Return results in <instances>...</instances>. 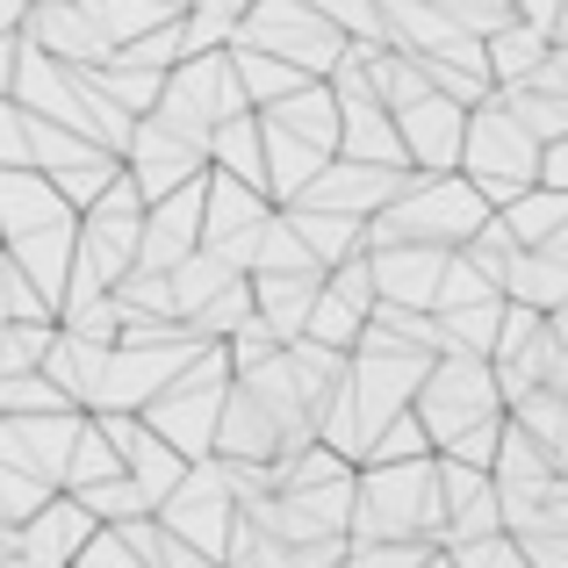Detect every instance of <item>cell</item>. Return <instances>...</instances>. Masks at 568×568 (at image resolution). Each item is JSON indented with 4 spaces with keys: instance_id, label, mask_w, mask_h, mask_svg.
<instances>
[{
    "instance_id": "1",
    "label": "cell",
    "mask_w": 568,
    "mask_h": 568,
    "mask_svg": "<svg viewBox=\"0 0 568 568\" xmlns=\"http://www.w3.org/2000/svg\"><path fill=\"white\" fill-rule=\"evenodd\" d=\"M346 540H417L439 547V460H388L353 468V518Z\"/></svg>"
},
{
    "instance_id": "2",
    "label": "cell",
    "mask_w": 568,
    "mask_h": 568,
    "mask_svg": "<svg viewBox=\"0 0 568 568\" xmlns=\"http://www.w3.org/2000/svg\"><path fill=\"white\" fill-rule=\"evenodd\" d=\"M489 202L475 194L460 173H410L403 194L367 216V252L375 245H439V252H460L475 231H483Z\"/></svg>"
},
{
    "instance_id": "3",
    "label": "cell",
    "mask_w": 568,
    "mask_h": 568,
    "mask_svg": "<svg viewBox=\"0 0 568 568\" xmlns=\"http://www.w3.org/2000/svg\"><path fill=\"white\" fill-rule=\"evenodd\" d=\"M223 388H231V361H223V346H202L194 361L159 388L152 403H144V432H159V439L173 446V454L187 460H216V410H223Z\"/></svg>"
},
{
    "instance_id": "4",
    "label": "cell",
    "mask_w": 568,
    "mask_h": 568,
    "mask_svg": "<svg viewBox=\"0 0 568 568\" xmlns=\"http://www.w3.org/2000/svg\"><path fill=\"white\" fill-rule=\"evenodd\" d=\"M460 181L483 194L489 209H504L511 194H526L540 181V144L497 109V94H483L468 109V130H460Z\"/></svg>"
},
{
    "instance_id": "5",
    "label": "cell",
    "mask_w": 568,
    "mask_h": 568,
    "mask_svg": "<svg viewBox=\"0 0 568 568\" xmlns=\"http://www.w3.org/2000/svg\"><path fill=\"white\" fill-rule=\"evenodd\" d=\"M410 417L425 425L432 454H439L446 439H460V432H475L483 417H504L489 361H460V353H439V361L425 367V382H417V396H410Z\"/></svg>"
},
{
    "instance_id": "6",
    "label": "cell",
    "mask_w": 568,
    "mask_h": 568,
    "mask_svg": "<svg viewBox=\"0 0 568 568\" xmlns=\"http://www.w3.org/2000/svg\"><path fill=\"white\" fill-rule=\"evenodd\" d=\"M231 43L266 51V58H288V65L310 72V80H324V72L346 58V37H338L310 0H252V8L237 14V37Z\"/></svg>"
},
{
    "instance_id": "7",
    "label": "cell",
    "mask_w": 568,
    "mask_h": 568,
    "mask_svg": "<svg viewBox=\"0 0 568 568\" xmlns=\"http://www.w3.org/2000/svg\"><path fill=\"white\" fill-rule=\"evenodd\" d=\"M152 115L166 130H181L209 152V130L245 115V94H237V72H231V51H202V58H181V65L159 80V101Z\"/></svg>"
},
{
    "instance_id": "8",
    "label": "cell",
    "mask_w": 568,
    "mask_h": 568,
    "mask_svg": "<svg viewBox=\"0 0 568 568\" xmlns=\"http://www.w3.org/2000/svg\"><path fill=\"white\" fill-rule=\"evenodd\" d=\"M152 518H159V532H173L181 547H194V555H209V561H223V540H231L237 504H231V489H223L216 460H194V468L173 483V497L159 504Z\"/></svg>"
},
{
    "instance_id": "9",
    "label": "cell",
    "mask_w": 568,
    "mask_h": 568,
    "mask_svg": "<svg viewBox=\"0 0 568 568\" xmlns=\"http://www.w3.org/2000/svg\"><path fill=\"white\" fill-rule=\"evenodd\" d=\"M274 216L260 187L231 181V173H202V252H216L223 266L252 274V252H260V231Z\"/></svg>"
},
{
    "instance_id": "10",
    "label": "cell",
    "mask_w": 568,
    "mask_h": 568,
    "mask_svg": "<svg viewBox=\"0 0 568 568\" xmlns=\"http://www.w3.org/2000/svg\"><path fill=\"white\" fill-rule=\"evenodd\" d=\"M194 338H181V346H109L101 353V375H94V403H87V417H101V410H130L138 417L144 403L159 396L181 367L194 361Z\"/></svg>"
},
{
    "instance_id": "11",
    "label": "cell",
    "mask_w": 568,
    "mask_h": 568,
    "mask_svg": "<svg viewBox=\"0 0 568 568\" xmlns=\"http://www.w3.org/2000/svg\"><path fill=\"white\" fill-rule=\"evenodd\" d=\"M209 173V152L194 138H181V130H166L159 115H138L130 123V144H123V181L144 194V202H159V194L187 187Z\"/></svg>"
},
{
    "instance_id": "12",
    "label": "cell",
    "mask_w": 568,
    "mask_h": 568,
    "mask_svg": "<svg viewBox=\"0 0 568 568\" xmlns=\"http://www.w3.org/2000/svg\"><path fill=\"white\" fill-rule=\"evenodd\" d=\"M87 410H51V417H0V468L29 475L37 489L65 483V454L80 439Z\"/></svg>"
},
{
    "instance_id": "13",
    "label": "cell",
    "mask_w": 568,
    "mask_h": 568,
    "mask_svg": "<svg viewBox=\"0 0 568 568\" xmlns=\"http://www.w3.org/2000/svg\"><path fill=\"white\" fill-rule=\"evenodd\" d=\"M403 144V166L410 173H460V130H468V109L446 94H417L410 109L388 115Z\"/></svg>"
},
{
    "instance_id": "14",
    "label": "cell",
    "mask_w": 568,
    "mask_h": 568,
    "mask_svg": "<svg viewBox=\"0 0 568 568\" xmlns=\"http://www.w3.org/2000/svg\"><path fill=\"white\" fill-rule=\"evenodd\" d=\"M403 181H410V173L353 166V159H324V173H317V181H310L303 194H295L288 209H324V216H353V223H367V216H382V209L403 194Z\"/></svg>"
},
{
    "instance_id": "15",
    "label": "cell",
    "mask_w": 568,
    "mask_h": 568,
    "mask_svg": "<svg viewBox=\"0 0 568 568\" xmlns=\"http://www.w3.org/2000/svg\"><path fill=\"white\" fill-rule=\"evenodd\" d=\"M187 252H202V181L144 202L138 223V274H173Z\"/></svg>"
},
{
    "instance_id": "16",
    "label": "cell",
    "mask_w": 568,
    "mask_h": 568,
    "mask_svg": "<svg viewBox=\"0 0 568 568\" xmlns=\"http://www.w3.org/2000/svg\"><path fill=\"white\" fill-rule=\"evenodd\" d=\"M87 532H94V518L58 489V497H43L37 511L14 526V547H8L0 568H72V555L87 547Z\"/></svg>"
},
{
    "instance_id": "17",
    "label": "cell",
    "mask_w": 568,
    "mask_h": 568,
    "mask_svg": "<svg viewBox=\"0 0 568 568\" xmlns=\"http://www.w3.org/2000/svg\"><path fill=\"white\" fill-rule=\"evenodd\" d=\"M439 460V454H432ZM504 518H497V483L483 468H460V460H439V555L446 547H468V540H497Z\"/></svg>"
},
{
    "instance_id": "18",
    "label": "cell",
    "mask_w": 568,
    "mask_h": 568,
    "mask_svg": "<svg viewBox=\"0 0 568 568\" xmlns=\"http://www.w3.org/2000/svg\"><path fill=\"white\" fill-rule=\"evenodd\" d=\"M94 425L109 432V446H115V460H123V475L144 489V504L159 511V504L173 497V483L187 475V460L173 454V446L159 439V432H144V417H130V410H101Z\"/></svg>"
},
{
    "instance_id": "19",
    "label": "cell",
    "mask_w": 568,
    "mask_h": 568,
    "mask_svg": "<svg viewBox=\"0 0 568 568\" xmlns=\"http://www.w3.org/2000/svg\"><path fill=\"white\" fill-rule=\"evenodd\" d=\"M14 37H22L29 51L58 58V65H109V37L80 14V0H29Z\"/></svg>"
},
{
    "instance_id": "20",
    "label": "cell",
    "mask_w": 568,
    "mask_h": 568,
    "mask_svg": "<svg viewBox=\"0 0 568 568\" xmlns=\"http://www.w3.org/2000/svg\"><path fill=\"white\" fill-rule=\"evenodd\" d=\"M367 274H375V303L388 310H425L439 303V274H446V252L439 245H375L367 252Z\"/></svg>"
},
{
    "instance_id": "21",
    "label": "cell",
    "mask_w": 568,
    "mask_h": 568,
    "mask_svg": "<svg viewBox=\"0 0 568 568\" xmlns=\"http://www.w3.org/2000/svg\"><path fill=\"white\" fill-rule=\"evenodd\" d=\"M0 260H8L14 274L43 295V310L58 317L65 281H72V216L65 223H43V231H29V237H8V245H0Z\"/></svg>"
},
{
    "instance_id": "22",
    "label": "cell",
    "mask_w": 568,
    "mask_h": 568,
    "mask_svg": "<svg viewBox=\"0 0 568 568\" xmlns=\"http://www.w3.org/2000/svg\"><path fill=\"white\" fill-rule=\"evenodd\" d=\"M266 130H288V138H303L310 152H324V159H338V101H332V87L324 80H310V87H295L288 101H274V109H252Z\"/></svg>"
},
{
    "instance_id": "23",
    "label": "cell",
    "mask_w": 568,
    "mask_h": 568,
    "mask_svg": "<svg viewBox=\"0 0 568 568\" xmlns=\"http://www.w3.org/2000/svg\"><path fill=\"white\" fill-rule=\"evenodd\" d=\"M65 216L72 209L58 202V187L43 181L37 166H0V245L43 231V223H65Z\"/></svg>"
},
{
    "instance_id": "24",
    "label": "cell",
    "mask_w": 568,
    "mask_h": 568,
    "mask_svg": "<svg viewBox=\"0 0 568 568\" xmlns=\"http://www.w3.org/2000/svg\"><path fill=\"white\" fill-rule=\"evenodd\" d=\"M216 460H281V425L237 382L223 388V410H216Z\"/></svg>"
},
{
    "instance_id": "25",
    "label": "cell",
    "mask_w": 568,
    "mask_h": 568,
    "mask_svg": "<svg viewBox=\"0 0 568 568\" xmlns=\"http://www.w3.org/2000/svg\"><path fill=\"white\" fill-rule=\"evenodd\" d=\"M245 281H252V317H260L281 346L303 338V317H310V303H317L324 274H245Z\"/></svg>"
},
{
    "instance_id": "26",
    "label": "cell",
    "mask_w": 568,
    "mask_h": 568,
    "mask_svg": "<svg viewBox=\"0 0 568 568\" xmlns=\"http://www.w3.org/2000/svg\"><path fill=\"white\" fill-rule=\"evenodd\" d=\"M540 58H547V29L518 22V14H511L504 29H489V37H483V72H489V87H526Z\"/></svg>"
},
{
    "instance_id": "27",
    "label": "cell",
    "mask_w": 568,
    "mask_h": 568,
    "mask_svg": "<svg viewBox=\"0 0 568 568\" xmlns=\"http://www.w3.org/2000/svg\"><path fill=\"white\" fill-rule=\"evenodd\" d=\"M209 173H231V181L266 194V159H260V115H231V123L209 130Z\"/></svg>"
},
{
    "instance_id": "28",
    "label": "cell",
    "mask_w": 568,
    "mask_h": 568,
    "mask_svg": "<svg viewBox=\"0 0 568 568\" xmlns=\"http://www.w3.org/2000/svg\"><path fill=\"white\" fill-rule=\"evenodd\" d=\"M281 216L303 237V252L317 260V274L338 266V260H353V252H367V223H353V216H324V209H281Z\"/></svg>"
},
{
    "instance_id": "29",
    "label": "cell",
    "mask_w": 568,
    "mask_h": 568,
    "mask_svg": "<svg viewBox=\"0 0 568 568\" xmlns=\"http://www.w3.org/2000/svg\"><path fill=\"white\" fill-rule=\"evenodd\" d=\"M223 51H231V72H237V94H245V109H274V101H288L295 87H310V72H295L288 58L245 51V43H223Z\"/></svg>"
},
{
    "instance_id": "30",
    "label": "cell",
    "mask_w": 568,
    "mask_h": 568,
    "mask_svg": "<svg viewBox=\"0 0 568 568\" xmlns=\"http://www.w3.org/2000/svg\"><path fill=\"white\" fill-rule=\"evenodd\" d=\"M497 223L511 231V245H518V252H532V245H547V237H555L561 223H568V194H555V187L532 181L526 194H511V202L497 209Z\"/></svg>"
},
{
    "instance_id": "31",
    "label": "cell",
    "mask_w": 568,
    "mask_h": 568,
    "mask_svg": "<svg viewBox=\"0 0 568 568\" xmlns=\"http://www.w3.org/2000/svg\"><path fill=\"white\" fill-rule=\"evenodd\" d=\"M497 324H504V303H475V310H439V317H432V332H439V353L489 361V346H497Z\"/></svg>"
},
{
    "instance_id": "32",
    "label": "cell",
    "mask_w": 568,
    "mask_h": 568,
    "mask_svg": "<svg viewBox=\"0 0 568 568\" xmlns=\"http://www.w3.org/2000/svg\"><path fill=\"white\" fill-rule=\"evenodd\" d=\"M231 281H245V274H237V266H223L216 252H187V260H181V266L166 274V288H173V317H187V310H202L209 295H223Z\"/></svg>"
},
{
    "instance_id": "33",
    "label": "cell",
    "mask_w": 568,
    "mask_h": 568,
    "mask_svg": "<svg viewBox=\"0 0 568 568\" xmlns=\"http://www.w3.org/2000/svg\"><path fill=\"white\" fill-rule=\"evenodd\" d=\"M245 317H252V281H231V288H223V295H209L202 310H187V317H181V332L194 338V346H223V338H231Z\"/></svg>"
},
{
    "instance_id": "34",
    "label": "cell",
    "mask_w": 568,
    "mask_h": 568,
    "mask_svg": "<svg viewBox=\"0 0 568 568\" xmlns=\"http://www.w3.org/2000/svg\"><path fill=\"white\" fill-rule=\"evenodd\" d=\"M109 475H123V460H115V446H109V432L94 425V417H80V439H72V454H65V497L72 489H94V483H109Z\"/></svg>"
},
{
    "instance_id": "35",
    "label": "cell",
    "mask_w": 568,
    "mask_h": 568,
    "mask_svg": "<svg viewBox=\"0 0 568 568\" xmlns=\"http://www.w3.org/2000/svg\"><path fill=\"white\" fill-rule=\"evenodd\" d=\"M181 14H166L159 29H144V37H130V43H115L109 51V65H130V72H173L181 65Z\"/></svg>"
},
{
    "instance_id": "36",
    "label": "cell",
    "mask_w": 568,
    "mask_h": 568,
    "mask_svg": "<svg viewBox=\"0 0 568 568\" xmlns=\"http://www.w3.org/2000/svg\"><path fill=\"white\" fill-rule=\"evenodd\" d=\"M80 14L101 29V37H109V51H115V43H130V37H144V29H159V22H166V8H159V0H80Z\"/></svg>"
},
{
    "instance_id": "37",
    "label": "cell",
    "mask_w": 568,
    "mask_h": 568,
    "mask_svg": "<svg viewBox=\"0 0 568 568\" xmlns=\"http://www.w3.org/2000/svg\"><path fill=\"white\" fill-rule=\"evenodd\" d=\"M72 504H80L94 526H130V518H152V504H144V489L130 483V475H109V483H94V489H72Z\"/></svg>"
},
{
    "instance_id": "38",
    "label": "cell",
    "mask_w": 568,
    "mask_h": 568,
    "mask_svg": "<svg viewBox=\"0 0 568 568\" xmlns=\"http://www.w3.org/2000/svg\"><path fill=\"white\" fill-rule=\"evenodd\" d=\"M22 138H29V166L37 173H65V166H80V159L101 152V144L72 138V130H58V123H37V115H22Z\"/></svg>"
},
{
    "instance_id": "39",
    "label": "cell",
    "mask_w": 568,
    "mask_h": 568,
    "mask_svg": "<svg viewBox=\"0 0 568 568\" xmlns=\"http://www.w3.org/2000/svg\"><path fill=\"white\" fill-rule=\"evenodd\" d=\"M252 274H317V260L303 252V237L288 231V216H266V231H260V252H252Z\"/></svg>"
},
{
    "instance_id": "40",
    "label": "cell",
    "mask_w": 568,
    "mask_h": 568,
    "mask_svg": "<svg viewBox=\"0 0 568 568\" xmlns=\"http://www.w3.org/2000/svg\"><path fill=\"white\" fill-rule=\"evenodd\" d=\"M475 303H504L497 281H489L483 266H468L460 252H446V274H439V303H432V317H439V310H475Z\"/></svg>"
},
{
    "instance_id": "41",
    "label": "cell",
    "mask_w": 568,
    "mask_h": 568,
    "mask_svg": "<svg viewBox=\"0 0 568 568\" xmlns=\"http://www.w3.org/2000/svg\"><path fill=\"white\" fill-rule=\"evenodd\" d=\"M159 80L166 72H130V65H94V87L115 101V109L138 123V115H152V101H159Z\"/></svg>"
},
{
    "instance_id": "42",
    "label": "cell",
    "mask_w": 568,
    "mask_h": 568,
    "mask_svg": "<svg viewBox=\"0 0 568 568\" xmlns=\"http://www.w3.org/2000/svg\"><path fill=\"white\" fill-rule=\"evenodd\" d=\"M361 324H367V317H353L346 303H332V295L317 288V303H310V317H303V338H310V346H324V353H353Z\"/></svg>"
},
{
    "instance_id": "43",
    "label": "cell",
    "mask_w": 568,
    "mask_h": 568,
    "mask_svg": "<svg viewBox=\"0 0 568 568\" xmlns=\"http://www.w3.org/2000/svg\"><path fill=\"white\" fill-rule=\"evenodd\" d=\"M432 454V439H425V425H417L410 410L403 417H388V425L367 439V454H361V468H388V460H425Z\"/></svg>"
},
{
    "instance_id": "44",
    "label": "cell",
    "mask_w": 568,
    "mask_h": 568,
    "mask_svg": "<svg viewBox=\"0 0 568 568\" xmlns=\"http://www.w3.org/2000/svg\"><path fill=\"white\" fill-rule=\"evenodd\" d=\"M58 324H0V382L8 375H37L43 353H51Z\"/></svg>"
},
{
    "instance_id": "45",
    "label": "cell",
    "mask_w": 568,
    "mask_h": 568,
    "mask_svg": "<svg viewBox=\"0 0 568 568\" xmlns=\"http://www.w3.org/2000/svg\"><path fill=\"white\" fill-rule=\"evenodd\" d=\"M310 8L324 14V22L338 29L346 43H388V29H382V8L375 0H310Z\"/></svg>"
},
{
    "instance_id": "46",
    "label": "cell",
    "mask_w": 568,
    "mask_h": 568,
    "mask_svg": "<svg viewBox=\"0 0 568 568\" xmlns=\"http://www.w3.org/2000/svg\"><path fill=\"white\" fill-rule=\"evenodd\" d=\"M51 410H72L43 375H8L0 382V417H51Z\"/></svg>"
},
{
    "instance_id": "47",
    "label": "cell",
    "mask_w": 568,
    "mask_h": 568,
    "mask_svg": "<svg viewBox=\"0 0 568 568\" xmlns=\"http://www.w3.org/2000/svg\"><path fill=\"white\" fill-rule=\"evenodd\" d=\"M324 295H332V303H346L353 317H367V310H375V274H367V252L324 266Z\"/></svg>"
},
{
    "instance_id": "48",
    "label": "cell",
    "mask_w": 568,
    "mask_h": 568,
    "mask_svg": "<svg viewBox=\"0 0 568 568\" xmlns=\"http://www.w3.org/2000/svg\"><path fill=\"white\" fill-rule=\"evenodd\" d=\"M425 555H439V547H417V540H346V561H332V568H417Z\"/></svg>"
},
{
    "instance_id": "49",
    "label": "cell",
    "mask_w": 568,
    "mask_h": 568,
    "mask_svg": "<svg viewBox=\"0 0 568 568\" xmlns=\"http://www.w3.org/2000/svg\"><path fill=\"white\" fill-rule=\"evenodd\" d=\"M0 324H58L51 310H43V295L29 288V281L14 274L8 260H0Z\"/></svg>"
},
{
    "instance_id": "50",
    "label": "cell",
    "mask_w": 568,
    "mask_h": 568,
    "mask_svg": "<svg viewBox=\"0 0 568 568\" xmlns=\"http://www.w3.org/2000/svg\"><path fill=\"white\" fill-rule=\"evenodd\" d=\"M497 439H504V417H483L475 432L446 439V446H439V460H460V468H483V475H489V460H497Z\"/></svg>"
},
{
    "instance_id": "51",
    "label": "cell",
    "mask_w": 568,
    "mask_h": 568,
    "mask_svg": "<svg viewBox=\"0 0 568 568\" xmlns=\"http://www.w3.org/2000/svg\"><path fill=\"white\" fill-rule=\"evenodd\" d=\"M446 561L454 568H526L511 532H497V540H468V547H446Z\"/></svg>"
},
{
    "instance_id": "52",
    "label": "cell",
    "mask_w": 568,
    "mask_h": 568,
    "mask_svg": "<svg viewBox=\"0 0 568 568\" xmlns=\"http://www.w3.org/2000/svg\"><path fill=\"white\" fill-rule=\"evenodd\" d=\"M72 568H144V561L130 555V547L115 540L109 526H94V532H87V547H80V555H72Z\"/></svg>"
},
{
    "instance_id": "53",
    "label": "cell",
    "mask_w": 568,
    "mask_h": 568,
    "mask_svg": "<svg viewBox=\"0 0 568 568\" xmlns=\"http://www.w3.org/2000/svg\"><path fill=\"white\" fill-rule=\"evenodd\" d=\"M0 166H29V138H22V109L0 94Z\"/></svg>"
},
{
    "instance_id": "54",
    "label": "cell",
    "mask_w": 568,
    "mask_h": 568,
    "mask_svg": "<svg viewBox=\"0 0 568 568\" xmlns=\"http://www.w3.org/2000/svg\"><path fill=\"white\" fill-rule=\"evenodd\" d=\"M518 555H526V568H568V532H526Z\"/></svg>"
},
{
    "instance_id": "55",
    "label": "cell",
    "mask_w": 568,
    "mask_h": 568,
    "mask_svg": "<svg viewBox=\"0 0 568 568\" xmlns=\"http://www.w3.org/2000/svg\"><path fill=\"white\" fill-rule=\"evenodd\" d=\"M526 87H540V94H561V101H568V43H547V58L532 65Z\"/></svg>"
},
{
    "instance_id": "56",
    "label": "cell",
    "mask_w": 568,
    "mask_h": 568,
    "mask_svg": "<svg viewBox=\"0 0 568 568\" xmlns=\"http://www.w3.org/2000/svg\"><path fill=\"white\" fill-rule=\"evenodd\" d=\"M540 187H555V194H568V138H555V144H540Z\"/></svg>"
},
{
    "instance_id": "57",
    "label": "cell",
    "mask_w": 568,
    "mask_h": 568,
    "mask_svg": "<svg viewBox=\"0 0 568 568\" xmlns=\"http://www.w3.org/2000/svg\"><path fill=\"white\" fill-rule=\"evenodd\" d=\"M555 8H561V0H511V14H518V22H532V29L555 22Z\"/></svg>"
},
{
    "instance_id": "58",
    "label": "cell",
    "mask_w": 568,
    "mask_h": 568,
    "mask_svg": "<svg viewBox=\"0 0 568 568\" xmlns=\"http://www.w3.org/2000/svg\"><path fill=\"white\" fill-rule=\"evenodd\" d=\"M547 338H555V361H568V303L547 310Z\"/></svg>"
},
{
    "instance_id": "59",
    "label": "cell",
    "mask_w": 568,
    "mask_h": 568,
    "mask_svg": "<svg viewBox=\"0 0 568 568\" xmlns=\"http://www.w3.org/2000/svg\"><path fill=\"white\" fill-rule=\"evenodd\" d=\"M22 8H29V0H0V37H14V29H22Z\"/></svg>"
},
{
    "instance_id": "60",
    "label": "cell",
    "mask_w": 568,
    "mask_h": 568,
    "mask_svg": "<svg viewBox=\"0 0 568 568\" xmlns=\"http://www.w3.org/2000/svg\"><path fill=\"white\" fill-rule=\"evenodd\" d=\"M14 87V37H0V94Z\"/></svg>"
},
{
    "instance_id": "61",
    "label": "cell",
    "mask_w": 568,
    "mask_h": 568,
    "mask_svg": "<svg viewBox=\"0 0 568 568\" xmlns=\"http://www.w3.org/2000/svg\"><path fill=\"white\" fill-rule=\"evenodd\" d=\"M532 252H547V260H561V266H568V223H561L555 237H547V245H532Z\"/></svg>"
},
{
    "instance_id": "62",
    "label": "cell",
    "mask_w": 568,
    "mask_h": 568,
    "mask_svg": "<svg viewBox=\"0 0 568 568\" xmlns=\"http://www.w3.org/2000/svg\"><path fill=\"white\" fill-rule=\"evenodd\" d=\"M547 43H568V0L555 8V22H547Z\"/></svg>"
},
{
    "instance_id": "63",
    "label": "cell",
    "mask_w": 568,
    "mask_h": 568,
    "mask_svg": "<svg viewBox=\"0 0 568 568\" xmlns=\"http://www.w3.org/2000/svg\"><path fill=\"white\" fill-rule=\"evenodd\" d=\"M417 568H454V561H446V555H425V561H417Z\"/></svg>"
},
{
    "instance_id": "64",
    "label": "cell",
    "mask_w": 568,
    "mask_h": 568,
    "mask_svg": "<svg viewBox=\"0 0 568 568\" xmlns=\"http://www.w3.org/2000/svg\"><path fill=\"white\" fill-rule=\"evenodd\" d=\"M159 8H166V14H181V8H187V0H159Z\"/></svg>"
}]
</instances>
